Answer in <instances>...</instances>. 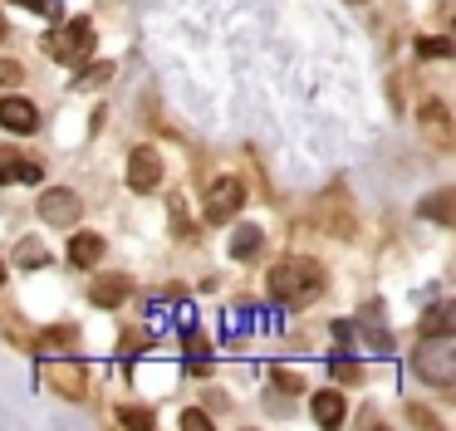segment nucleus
<instances>
[{
    "instance_id": "1",
    "label": "nucleus",
    "mask_w": 456,
    "mask_h": 431,
    "mask_svg": "<svg viewBox=\"0 0 456 431\" xmlns=\"http://www.w3.org/2000/svg\"><path fill=\"white\" fill-rule=\"evenodd\" d=\"M319 289H324V274H319L314 260H280L270 270V294L280 304H309Z\"/></svg>"
},
{
    "instance_id": "2",
    "label": "nucleus",
    "mask_w": 456,
    "mask_h": 431,
    "mask_svg": "<svg viewBox=\"0 0 456 431\" xmlns=\"http://www.w3.org/2000/svg\"><path fill=\"white\" fill-rule=\"evenodd\" d=\"M417 378L432 387H452L456 382V338L452 333H427V343L417 348Z\"/></svg>"
},
{
    "instance_id": "3",
    "label": "nucleus",
    "mask_w": 456,
    "mask_h": 431,
    "mask_svg": "<svg viewBox=\"0 0 456 431\" xmlns=\"http://www.w3.org/2000/svg\"><path fill=\"white\" fill-rule=\"evenodd\" d=\"M45 54L60 59V64H84V59L94 54V25L89 20H69L64 29H54L50 39H45Z\"/></svg>"
},
{
    "instance_id": "4",
    "label": "nucleus",
    "mask_w": 456,
    "mask_h": 431,
    "mask_svg": "<svg viewBox=\"0 0 456 431\" xmlns=\"http://www.w3.org/2000/svg\"><path fill=\"white\" fill-rule=\"evenodd\" d=\"M79 211H84V201L69 191V186H50V191L40 196V216L50 225H74V221H79Z\"/></svg>"
},
{
    "instance_id": "5",
    "label": "nucleus",
    "mask_w": 456,
    "mask_h": 431,
    "mask_svg": "<svg viewBox=\"0 0 456 431\" xmlns=\"http://www.w3.org/2000/svg\"><path fill=\"white\" fill-rule=\"evenodd\" d=\"M240 206H246V186H240L236 176H221V182H211V201H207L211 221H231Z\"/></svg>"
},
{
    "instance_id": "6",
    "label": "nucleus",
    "mask_w": 456,
    "mask_h": 431,
    "mask_svg": "<svg viewBox=\"0 0 456 431\" xmlns=\"http://www.w3.org/2000/svg\"><path fill=\"white\" fill-rule=\"evenodd\" d=\"M158 176H162V157L152 152V147H133V157H128V186L133 191L158 186Z\"/></svg>"
},
{
    "instance_id": "7",
    "label": "nucleus",
    "mask_w": 456,
    "mask_h": 431,
    "mask_svg": "<svg viewBox=\"0 0 456 431\" xmlns=\"http://www.w3.org/2000/svg\"><path fill=\"white\" fill-rule=\"evenodd\" d=\"M0 127L35 133V127H40V113H35V103H25V98H0Z\"/></svg>"
},
{
    "instance_id": "8",
    "label": "nucleus",
    "mask_w": 456,
    "mask_h": 431,
    "mask_svg": "<svg viewBox=\"0 0 456 431\" xmlns=\"http://www.w3.org/2000/svg\"><path fill=\"white\" fill-rule=\"evenodd\" d=\"M11 182H40V167L25 162L15 147H0V186H11Z\"/></svg>"
},
{
    "instance_id": "9",
    "label": "nucleus",
    "mask_w": 456,
    "mask_h": 431,
    "mask_svg": "<svg viewBox=\"0 0 456 431\" xmlns=\"http://www.w3.org/2000/svg\"><path fill=\"white\" fill-rule=\"evenodd\" d=\"M309 411H314L319 427H338L344 421V392H314V402H309Z\"/></svg>"
},
{
    "instance_id": "10",
    "label": "nucleus",
    "mask_w": 456,
    "mask_h": 431,
    "mask_svg": "<svg viewBox=\"0 0 456 431\" xmlns=\"http://www.w3.org/2000/svg\"><path fill=\"white\" fill-rule=\"evenodd\" d=\"M69 260L79 264V270H89V264H99L103 260V235H74V245H69Z\"/></svg>"
},
{
    "instance_id": "11",
    "label": "nucleus",
    "mask_w": 456,
    "mask_h": 431,
    "mask_svg": "<svg viewBox=\"0 0 456 431\" xmlns=\"http://www.w3.org/2000/svg\"><path fill=\"white\" fill-rule=\"evenodd\" d=\"M128 289H133V284L113 274V280H99L89 294H94V304H103V309H113V304H123V299H128Z\"/></svg>"
},
{
    "instance_id": "12",
    "label": "nucleus",
    "mask_w": 456,
    "mask_h": 431,
    "mask_svg": "<svg viewBox=\"0 0 456 431\" xmlns=\"http://www.w3.org/2000/svg\"><path fill=\"white\" fill-rule=\"evenodd\" d=\"M256 250H260V231L256 225H240V231L231 235V255H236V260H250Z\"/></svg>"
},
{
    "instance_id": "13",
    "label": "nucleus",
    "mask_w": 456,
    "mask_h": 431,
    "mask_svg": "<svg viewBox=\"0 0 456 431\" xmlns=\"http://www.w3.org/2000/svg\"><path fill=\"white\" fill-rule=\"evenodd\" d=\"M417 54H427V59H446V54H452V39L427 35V39H417Z\"/></svg>"
},
{
    "instance_id": "14",
    "label": "nucleus",
    "mask_w": 456,
    "mask_h": 431,
    "mask_svg": "<svg viewBox=\"0 0 456 431\" xmlns=\"http://www.w3.org/2000/svg\"><path fill=\"white\" fill-rule=\"evenodd\" d=\"M422 333H452V304H436V309L427 313V329Z\"/></svg>"
},
{
    "instance_id": "15",
    "label": "nucleus",
    "mask_w": 456,
    "mask_h": 431,
    "mask_svg": "<svg viewBox=\"0 0 456 431\" xmlns=\"http://www.w3.org/2000/svg\"><path fill=\"white\" fill-rule=\"evenodd\" d=\"M15 260H20V264H45L50 255H45V245H40V240H20V250H15Z\"/></svg>"
},
{
    "instance_id": "16",
    "label": "nucleus",
    "mask_w": 456,
    "mask_h": 431,
    "mask_svg": "<svg viewBox=\"0 0 456 431\" xmlns=\"http://www.w3.org/2000/svg\"><path fill=\"white\" fill-rule=\"evenodd\" d=\"M20 5H30L35 15H50V20L64 15V0H20Z\"/></svg>"
},
{
    "instance_id": "17",
    "label": "nucleus",
    "mask_w": 456,
    "mask_h": 431,
    "mask_svg": "<svg viewBox=\"0 0 456 431\" xmlns=\"http://www.w3.org/2000/svg\"><path fill=\"white\" fill-rule=\"evenodd\" d=\"M118 417H123V421H128V427H142V431H148V427H152V411H148V407H123V411H118Z\"/></svg>"
},
{
    "instance_id": "18",
    "label": "nucleus",
    "mask_w": 456,
    "mask_h": 431,
    "mask_svg": "<svg viewBox=\"0 0 456 431\" xmlns=\"http://www.w3.org/2000/svg\"><path fill=\"white\" fill-rule=\"evenodd\" d=\"M422 216H436V221H452V201H446V191L436 196V201H427V206H422Z\"/></svg>"
},
{
    "instance_id": "19",
    "label": "nucleus",
    "mask_w": 456,
    "mask_h": 431,
    "mask_svg": "<svg viewBox=\"0 0 456 431\" xmlns=\"http://www.w3.org/2000/svg\"><path fill=\"white\" fill-rule=\"evenodd\" d=\"M109 74H113L109 64H94V69H84V78H79V84H84V88H94V84H103Z\"/></svg>"
},
{
    "instance_id": "20",
    "label": "nucleus",
    "mask_w": 456,
    "mask_h": 431,
    "mask_svg": "<svg viewBox=\"0 0 456 431\" xmlns=\"http://www.w3.org/2000/svg\"><path fill=\"white\" fill-rule=\"evenodd\" d=\"M15 78H25V69L15 59H0V84H15Z\"/></svg>"
},
{
    "instance_id": "21",
    "label": "nucleus",
    "mask_w": 456,
    "mask_h": 431,
    "mask_svg": "<svg viewBox=\"0 0 456 431\" xmlns=\"http://www.w3.org/2000/svg\"><path fill=\"white\" fill-rule=\"evenodd\" d=\"M182 421H187L191 431H207V427H211V417H207V411H187V417H182Z\"/></svg>"
},
{
    "instance_id": "22",
    "label": "nucleus",
    "mask_w": 456,
    "mask_h": 431,
    "mask_svg": "<svg viewBox=\"0 0 456 431\" xmlns=\"http://www.w3.org/2000/svg\"><path fill=\"white\" fill-rule=\"evenodd\" d=\"M0 39H5V15H0Z\"/></svg>"
},
{
    "instance_id": "23",
    "label": "nucleus",
    "mask_w": 456,
    "mask_h": 431,
    "mask_svg": "<svg viewBox=\"0 0 456 431\" xmlns=\"http://www.w3.org/2000/svg\"><path fill=\"white\" fill-rule=\"evenodd\" d=\"M0 284H5V264H0Z\"/></svg>"
}]
</instances>
